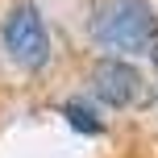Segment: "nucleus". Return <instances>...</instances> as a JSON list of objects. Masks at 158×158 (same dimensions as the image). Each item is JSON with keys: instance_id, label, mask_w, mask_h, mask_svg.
<instances>
[{"instance_id": "nucleus-3", "label": "nucleus", "mask_w": 158, "mask_h": 158, "mask_svg": "<svg viewBox=\"0 0 158 158\" xmlns=\"http://www.w3.org/2000/svg\"><path fill=\"white\" fill-rule=\"evenodd\" d=\"M92 92L100 96L104 104H112V108H125V104L142 100L146 83H142V75H137L129 63L104 58V63H96V71H92Z\"/></svg>"}, {"instance_id": "nucleus-4", "label": "nucleus", "mask_w": 158, "mask_h": 158, "mask_svg": "<svg viewBox=\"0 0 158 158\" xmlns=\"http://www.w3.org/2000/svg\"><path fill=\"white\" fill-rule=\"evenodd\" d=\"M63 112H67V121H71L75 129H83V133H100V117H96L92 104H83V100H67Z\"/></svg>"}, {"instance_id": "nucleus-5", "label": "nucleus", "mask_w": 158, "mask_h": 158, "mask_svg": "<svg viewBox=\"0 0 158 158\" xmlns=\"http://www.w3.org/2000/svg\"><path fill=\"white\" fill-rule=\"evenodd\" d=\"M146 50H150V58H154V67H158V33L150 38V46H146Z\"/></svg>"}, {"instance_id": "nucleus-2", "label": "nucleus", "mask_w": 158, "mask_h": 158, "mask_svg": "<svg viewBox=\"0 0 158 158\" xmlns=\"http://www.w3.org/2000/svg\"><path fill=\"white\" fill-rule=\"evenodd\" d=\"M4 50L21 67H42L46 63L50 38H46V25H42V13L33 4H17L4 17Z\"/></svg>"}, {"instance_id": "nucleus-1", "label": "nucleus", "mask_w": 158, "mask_h": 158, "mask_svg": "<svg viewBox=\"0 0 158 158\" xmlns=\"http://www.w3.org/2000/svg\"><path fill=\"white\" fill-rule=\"evenodd\" d=\"M154 33L158 21L142 0H100L92 13V38L108 50H146Z\"/></svg>"}]
</instances>
